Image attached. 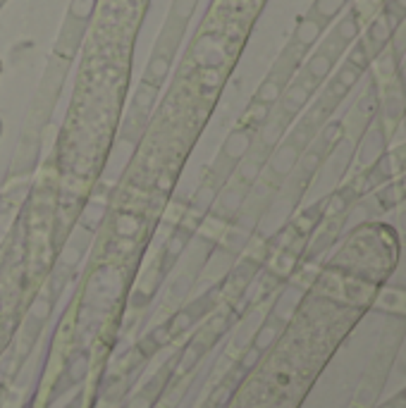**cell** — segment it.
I'll list each match as a JSON object with an SVG mask.
<instances>
[{
	"instance_id": "6da1fadb",
	"label": "cell",
	"mask_w": 406,
	"mask_h": 408,
	"mask_svg": "<svg viewBox=\"0 0 406 408\" xmlns=\"http://www.w3.org/2000/svg\"><path fill=\"white\" fill-rule=\"evenodd\" d=\"M96 5L98 0H69L67 15L62 19V26L58 31V39H55L53 44L51 55H55V58L60 60L67 58V62H74L76 53H79V48L84 44V36H86L91 19H94Z\"/></svg>"
},
{
	"instance_id": "7a4b0ae2",
	"label": "cell",
	"mask_w": 406,
	"mask_h": 408,
	"mask_svg": "<svg viewBox=\"0 0 406 408\" xmlns=\"http://www.w3.org/2000/svg\"><path fill=\"white\" fill-rule=\"evenodd\" d=\"M399 79H402V86H404V93H406V55L399 62Z\"/></svg>"
},
{
	"instance_id": "3957f363",
	"label": "cell",
	"mask_w": 406,
	"mask_h": 408,
	"mask_svg": "<svg viewBox=\"0 0 406 408\" xmlns=\"http://www.w3.org/2000/svg\"><path fill=\"white\" fill-rule=\"evenodd\" d=\"M10 3V0H0V5H3V8H5V5H8Z\"/></svg>"
}]
</instances>
